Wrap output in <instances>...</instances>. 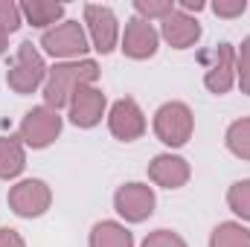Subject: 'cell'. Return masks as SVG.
I'll return each mask as SVG.
<instances>
[{"label": "cell", "instance_id": "1", "mask_svg": "<svg viewBox=\"0 0 250 247\" xmlns=\"http://www.w3.org/2000/svg\"><path fill=\"white\" fill-rule=\"evenodd\" d=\"M99 79V64L93 59H76V62H59L56 67L47 70V82H44V102L47 108L59 111L67 108L73 93L84 84H96Z\"/></svg>", "mask_w": 250, "mask_h": 247}, {"label": "cell", "instance_id": "2", "mask_svg": "<svg viewBox=\"0 0 250 247\" xmlns=\"http://www.w3.org/2000/svg\"><path fill=\"white\" fill-rule=\"evenodd\" d=\"M47 64H44V56L35 50L32 41H23L15 53V62L6 73V84L9 90H15L18 96H29L35 93L44 82H47Z\"/></svg>", "mask_w": 250, "mask_h": 247}, {"label": "cell", "instance_id": "3", "mask_svg": "<svg viewBox=\"0 0 250 247\" xmlns=\"http://www.w3.org/2000/svg\"><path fill=\"white\" fill-rule=\"evenodd\" d=\"M192 131H195V117H192V108L187 102H166L157 108L154 134L163 145H169V148L187 145L192 140Z\"/></svg>", "mask_w": 250, "mask_h": 247}, {"label": "cell", "instance_id": "4", "mask_svg": "<svg viewBox=\"0 0 250 247\" xmlns=\"http://www.w3.org/2000/svg\"><path fill=\"white\" fill-rule=\"evenodd\" d=\"M41 47L53 59L76 62L90 50V38H87V32L79 21H62V23H56L53 29H47L41 35Z\"/></svg>", "mask_w": 250, "mask_h": 247}, {"label": "cell", "instance_id": "5", "mask_svg": "<svg viewBox=\"0 0 250 247\" xmlns=\"http://www.w3.org/2000/svg\"><path fill=\"white\" fill-rule=\"evenodd\" d=\"M62 125H64V120L59 117V111H53L47 105H38V108H32V111L23 114L18 137L29 148H47V145H53L59 140Z\"/></svg>", "mask_w": 250, "mask_h": 247}, {"label": "cell", "instance_id": "6", "mask_svg": "<svg viewBox=\"0 0 250 247\" xmlns=\"http://www.w3.org/2000/svg\"><path fill=\"white\" fill-rule=\"evenodd\" d=\"M84 26H87V38L93 44L96 53L108 56L117 50V41H120V21L114 15L111 6H102V3H87L84 6Z\"/></svg>", "mask_w": 250, "mask_h": 247}, {"label": "cell", "instance_id": "7", "mask_svg": "<svg viewBox=\"0 0 250 247\" xmlns=\"http://www.w3.org/2000/svg\"><path fill=\"white\" fill-rule=\"evenodd\" d=\"M207 70H204V84L209 93L224 96L233 84H236V47L221 41L215 50H209L204 56Z\"/></svg>", "mask_w": 250, "mask_h": 247}, {"label": "cell", "instance_id": "8", "mask_svg": "<svg viewBox=\"0 0 250 247\" xmlns=\"http://www.w3.org/2000/svg\"><path fill=\"white\" fill-rule=\"evenodd\" d=\"M157 206L154 189L148 184H123L114 192V209L128 224H143Z\"/></svg>", "mask_w": 250, "mask_h": 247}, {"label": "cell", "instance_id": "9", "mask_svg": "<svg viewBox=\"0 0 250 247\" xmlns=\"http://www.w3.org/2000/svg\"><path fill=\"white\" fill-rule=\"evenodd\" d=\"M50 204H53V192L38 178L21 181L9 189V209L21 218H38L50 209Z\"/></svg>", "mask_w": 250, "mask_h": 247}, {"label": "cell", "instance_id": "10", "mask_svg": "<svg viewBox=\"0 0 250 247\" xmlns=\"http://www.w3.org/2000/svg\"><path fill=\"white\" fill-rule=\"evenodd\" d=\"M108 128L111 134L120 140V143H134L146 134V114L143 108L137 105V99L125 96V99H117L108 111Z\"/></svg>", "mask_w": 250, "mask_h": 247}, {"label": "cell", "instance_id": "11", "mask_svg": "<svg viewBox=\"0 0 250 247\" xmlns=\"http://www.w3.org/2000/svg\"><path fill=\"white\" fill-rule=\"evenodd\" d=\"M70 123L76 128H96L105 117V108H108V99L105 93L96 87V84H84L73 93L70 99Z\"/></svg>", "mask_w": 250, "mask_h": 247}, {"label": "cell", "instance_id": "12", "mask_svg": "<svg viewBox=\"0 0 250 247\" xmlns=\"http://www.w3.org/2000/svg\"><path fill=\"white\" fill-rule=\"evenodd\" d=\"M157 44H160V32L154 29V23L143 21V18H131L125 23L123 41H120V50H123L128 59L134 62H146L157 53Z\"/></svg>", "mask_w": 250, "mask_h": 247}, {"label": "cell", "instance_id": "13", "mask_svg": "<svg viewBox=\"0 0 250 247\" xmlns=\"http://www.w3.org/2000/svg\"><path fill=\"white\" fill-rule=\"evenodd\" d=\"M160 38H163L172 50H189V47H195V44L201 41V23H198L192 15L175 9L169 18L160 21Z\"/></svg>", "mask_w": 250, "mask_h": 247}, {"label": "cell", "instance_id": "14", "mask_svg": "<svg viewBox=\"0 0 250 247\" xmlns=\"http://www.w3.org/2000/svg\"><path fill=\"white\" fill-rule=\"evenodd\" d=\"M189 163L178 154H157L151 163H148V181L163 189H181L189 184Z\"/></svg>", "mask_w": 250, "mask_h": 247}, {"label": "cell", "instance_id": "15", "mask_svg": "<svg viewBox=\"0 0 250 247\" xmlns=\"http://www.w3.org/2000/svg\"><path fill=\"white\" fill-rule=\"evenodd\" d=\"M21 15L26 18V23H32V26L47 32L56 23H62L64 3H56V0H23L21 3Z\"/></svg>", "mask_w": 250, "mask_h": 247}, {"label": "cell", "instance_id": "16", "mask_svg": "<svg viewBox=\"0 0 250 247\" xmlns=\"http://www.w3.org/2000/svg\"><path fill=\"white\" fill-rule=\"evenodd\" d=\"M26 169V145L21 137H0V181H15Z\"/></svg>", "mask_w": 250, "mask_h": 247}, {"label": "cell", "instance_id": "17", "mask_svg": "<svg viewBox=\"0 0 250 247\" xmlns=\"http://www.w3.org/2000/svg\"><path fill=\"white\" fill-rule=\"evenodd\" d=\"M87 245L90 247H134V236L120 221H96L93 230H90Z\"/></svg>", "mask_w": 250, "mask_h": 247}, {"label": "cell", "instance_id": "18", "mask_svg": "<svg viewBox=\"0 0 250 247\" xmlns=\"http://www.w3.org/2000/svg\"><path fill=\"white\" fill-rule=\"evenodd\" d=\"M209 247H250V230L239 221H221L209 233Z\"/></svg>", "mask_w": 250, "mask_h": 247}, {"label": "cell", "instance_id": "19", "mask_svg": "<svg viewBox=\"0 0 250 247\" xmlns=\"http://www.w3.org/2000/svg\"><path fill=\"white\" fill-rule=\"evenodd\" d=\"M224 143H227L233 157L250 163V117H242V120L230 123L227 134H224Z\"/></svg>", "mask_w": 250, "mask_h": 247}, {"label": "cell", "instance_id": "20", "mask_svg": "<svg viewBox=\"0 0 250 247\" xmlns=\"http://www.w3.org/2000/svg\"><path fill=\"white\" fill-rule=\"evenodd\" d=\"M227 206L242 221H250V178L248 181H236V184L227 189Z\"/></svg>", "mask_w": 250, "mask_h": 247}, {"label": "cell", "instance_id": "21", "mask_svg": "<svg viewBox=\"0 0 250 247\" xmlns=\"http://www.w3.org/2000/svg\"><path fill=\"white\" fill-rule=\"evenodd\" d=\"M178 6L172 3V0H134V12H137V18H143V21H163V18H169L172 12H175Z\"/></svg>", "mask_w": 250, "mask_h": 247}, {"label": "cell", "instance_id": "22", "mask_svg": "<svg viewBox=\"0 0 250 247\" xmlns=\"http://www.w3.org/2000/svg\"><path fill=\"white\" fill-rule=\"evenodd\" d=\"M236 82H239L242 93L250 96V35L242 41V47L236 50Z\"/></svg>", "mask_w": 250, "mask_h": 247}, {"label": "cell", "instance_id": "23", "mask_svg": "<svg viewBox=\"0 0 250 247\" xmlns=\"http://www.w3.org/2000/svg\"><path fill=\"white\" fill-rule=\"evenodd\" d=\"M21 23H23L21 6L12 3V0H0V29H3L6 35H12V32L21 29Z\"/></svg>", "mask_w": 250, "mask_h": 247}, {"label": "cell", "instance_id": "24", "mask_svg": "<svg viewBox=\"0 0 250 247\" xmlns=\"http://www.w3.org/2000/svg\"><path fill=\"white\" fill-rule=\"evenodd\" d=\"M140 247H187L184 236H178L175 230H154L143 239Z\"/></svg>", "mask_w": 250, "mask_h": 247}, {"label": "cell", "instance_id": "25", "mask_svg": "<svg viewBox=\"0 0 250 247\" xmlns=\"http://www.w3.org/2000/svg\"><path fill=\"white\" fill-rule=\"evenodd\" d=\"M245 9H248V0H215V3H212V12H215L218 18H227V21L242 18Z\"/></svg>", "mask_w": 250, "mask_h": 247}, {"label": "cell", "instance_id": "26", "mask_svg": "<svg viewBox=\"0 0 250 247\" xmlns=\"http://www.w3.org/2000/svg\"><path fill=\"white\" fill-rule=\"evenodd\" d=\"M0 247H26L23 236L12 227H0Z\"/></svg>", "mask_w": 250, "mask_h": 247}, {"label": "cell", "instance_id": "27", "mask_svg": "<svg viewBox=\"0 0 250 247\" xmlns=\"http://www.w3.org/2000/svg\"><path fill=\"white\" fill-rule=\"evenodd\" d=\"M178 9H181V12H187V15H192V12L198 15V12H204V9H207V3H204V0H181V3H178Z\"/></svg>", "mask_w": 250, "mask_h": 247}, {"label": "cell", "instance_id": "28", "mask_svg": "<svg viewBox=\"0 0 250 247\" xmlns=\"http://www.w3.org/2000/svg\"><path fill=\"white\" fill-rule=\"evenodd\" d=\"M6 50H9V35H6V32L0 29V59L6 56Z\"/></svg>", "mask_w": 250, "mask_h": 247}]
</instances>
